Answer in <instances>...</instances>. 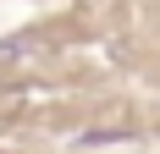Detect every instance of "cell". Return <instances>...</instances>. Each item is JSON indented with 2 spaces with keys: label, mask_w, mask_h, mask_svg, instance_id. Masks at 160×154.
Masks as SVG:
<instances>
[{
  "label": "cell",
  "mask_w": 160,
  "mask_h": 154,
  "mask_svg": "<svg viewBox=\"0 0 160 154\" xmlns=\"http://www.w3.org/2000/svg\"><path fill=\"white\" fill-rule=\"evenodd\" d=\"M44 44H50V33H39V28L17 33V39H0V66H17L22 55H33V50H44Z\"/></svg>",
  "instance_id": "obj_1"
}]
</instances>
